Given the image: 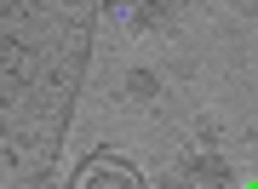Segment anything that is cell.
<instances>
[{
	"label": "cell",
	"instance_id": "obj_3",
	"mask_svg": "<svg viewBox=\"0 0 258 189\" xmlns=\"http://www.w3.org/2000/svg\"><path fill=\"white\" fill-rule=\"evenodd\" d=\"M178 189H235V178H230V166H224V155L189 149L184 166H178Z\"/></svg>",
	"mask_w": 258,
	"mask_h": 189
},
{
	"label": "cell",
	"instance_id": "obj_5",
	"mask_svg": "<svg viewBox=\"0 0 258 189\" xmlns=\"http://www.w3.org/2000/svg\"><path fill=\"white\" fill-rule=\"evenodd\" d=\"M172 12H178V6H132V12H126V29H138V35H144V29H166Z\"/></svg>",
	"mask_w": 258,
	"mask_h": 189
},
{
	"label": "cell",
	"instance_id": "obj_2",
	"mask_svg": "<svg viewBox=\"0 0 258 189\" xmlns=\"http://www.w3.org/2000/svg\"><path fill=\"white\" fill-rule=\"evenodd\" d=\"M69 189H149L144 172L132 161H120V155H92V161H81Z\"/></svg>",
	"mask_w": 258,
	"mask_h": 189
},
{
	"label": "cell",
	"instance_id": "obj_4",
	"mask_svg": "<svg viewBox=\"0 0 258 189\" xmlns=\"http://www.w3.org/2000/svg\"><path fill=\"white\" fill-rule=\"evenodd\" d=\"M155 92H161V81H155L149 69H132V75H126V103L149 109V103H155Z\"/></svg>",
	"mask_w": 258,
	"mask_h": 189
},
{
	"label": "cell",
	"instance_id": "obj_1",
	"mask_svg": "<svg viewBox=\"0 0 258 189\" xmlns=\"http://www.w3.org/2000/svg\"><path fill=\"white\" fill-rule=\"evenodd\" d=\"M98 6L0 0V189H52Z\"/></svg>",
	"mask_w": 258,
	"mask_h": 189
}]
</instances>
